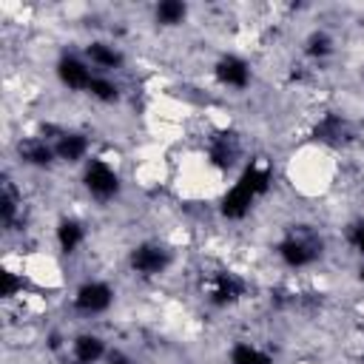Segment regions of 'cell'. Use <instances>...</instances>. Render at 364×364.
I'll use <instances>...</instances> for the list:
<instances>
[{
    "mask_svg": "<svg viewBox=\"0 0 364 364\" xmlns=\"http://www.w3.org/2000/svg\"><path fill=\"white\" fill-rule=\"evenodd\" d=\"M250 282L239 270L230 267H216L210 273H202V296L205 304L213 310H233L250 299Z\"/></svg>",
    "mask_w": 364,
    "mask_h": 364,
    "instance_id": "cell-1",
    "label": "cell"
},
{
    "mask_svg": "<svg viewBox=\"0 0 364 364\" xmlns=\"http://www.w3.org/2000/svg\"><path fill=\"white\" fill-rule=\"evenodd\" d=\"M173 262H176V253L162 239H139L136 245H131L125 250V267H128V273H134L142 282L162 279L165 273H171Z\"/></svg>",
    "mask_w": 364,
    "mask_h": 364,
    "instance_id": "cell-2",
    "label": "cell"
},
{
    "mask_svg": "<svg viewBox=\"0 0 364 364\" xmlns=\"http://www.w3.org/2000/svg\"><path fill=\"white\" fill-rule=\"evenodd\" d=\"M321 256H324V242L318 230L310 228H296L276 242V259L287 270H310L321 262Z\"/></svg>",
    "mask_w": 364,
    "mask_h": 364,
    "instance_id": "cell-3",
    "label": "cell"
},
{
    "mask_svg": "<svg viewBox=\"0 0 364 364\" xmlns=\"http://www.w3.org/2000/svg\"><path fill=\"white\" fill-rule=\"evenodd\" d=\"M80 188L94 205H114L122 193V173L105 156H91L80 168Z\"/></svg>",
    "mask_w": 364,
    "mask_h": 364,
    "instance_id": "cell-4",
    "label": "cell"
},
{
    "mask_svg": "<svg viewBox=\"0 0 364 364\" xmlns=\"http://www.w3.org/2000/svg\"><path fill=\"white\" fill-rule=\"evenodd\" d=\"M114 304H117V287L97 276H88L80 284H74L71 299H68L71 313L80 318H100V316L111 313Z\"/></svg>",
    "mask_w": 364,
    "mask_h": 364,
    "instance_id": "cell-5",
    "label": "cell"
},
{
    "mask_svg": "<svg viewBox=\"0 0 364 364\" xmlns=\"http://www.w3.org/2000/svg\"><path fill=\"white\" fill-rule=\"evenodd\" d=\"M210 77L219 88L233 91V94H245L253 85V65L247 57H242L236 51H225L210 63Z\"/></svg>",
    "mask_w": 364,
    "mask_h": 364,
    "instance_id": "cell-6",
    "label": "cell"
},
{
    "mask_svg": "<svg viewBox=\"0 0 364 364\" xmlns=\"http://www.w3.org/2000/svg\"><path fill=\"white\" fill-rule=\"evenodd\" d=\"M94 77H97V71L91 68V63L82 54L63 51L54 60V80L60 82V88H65L71 94H88Z\"/></svg>",
    "mask_w": 364,
    "mask_h": 364,
    "instance_id": "cell-7",
    "label": "cell"
},
{
    "mask_svg": "<svg viewBox=\"0 0 364 364\" xmlns=\"http://www.w3.org/2000/svg\"><path fill=\"white\" fill-rule=\"evenodd\" d=\"M65 353L71 364H102L108 361V338L97 330H77L71 338H65Z\"/></svg>",
    "mask_w": 364,
    "mask_h": 364,
    "instance_id": "cell-8",
    "label": "cell"
},
{
    "mask_svg": "<svg viewBox=\"0 0 364 364\" xmlns=\"http://www.w3.org/2000/svg\"><path fill=\"white\" fill-rule=\"evenodd\" d=\"M54 156H57V165H65V168H82L94 154H91V136L85 131H74V128H63L54 139Z\"/></svg>",
    "mask_w": 364,
    "mask_h": 364,
    "instance_id": "cell-9",
    "label": "cell"
},
{
    "mask_svg": "<svg viewBox=\"0 0 364 364\" xmlns=\"http://www.w3.org/2000/svg\"><path fill=\"white\" fill-rule=\"evenodd\" d=\"M14 154H17L20 165L28 168V171H54L57 168L54 145L43 134H26V136H20L14 142Z\"/></svg>",
    "mask_w": 364,
    "mask_h": 364,
    "instance_id": "cell-10",
    "label": "cell"
},
{
    "mask_svg": "<svg viewBox=\"0 0 364 364\" xmlns=\"http://www.w3.org/2000/svg\"><path fill=\"white\" fill-rule=\"evenodd\" d=\"M256 202H262L239 176H233V182L222 191V196H219V216L225 219V222H245L250 213H253V208H256Z\"/></svg>",
    "mask_w": 364,
    "mask_h": 364,
    "instance_id": "cell-11",
    "label": "cell"
},
{
    "mask_svg": "<svg viewBox=\"0 0 364 364\" xmlns=\"http://www.w3.org/2000/svg\"><path fill=\"white\" fill-rule=\"evenodd\" d=\"M51 236H54V247H57V253L65 256V259H74V256L85 247V242H88V228H85L82 219L65 213V216H60V219L54 222Z\"/></svg>",
    "mask_w": 364,
    "mask_h": 364,
    "instance_id": "cell-12",
    "label": "cell"
},
{
    "mask_svg": "<svg viewBox=\"0 0 364 364\" xmlns=\"http://www.w3.org/2000/svg\"><path fill=\"white\" fill-rule=\"evenodd\" d=\"M82 57L91 63V68H94L97 74H111V77H114L117 71H122L125 63H128L125 51H122L117 43L100 40V37H94V40H88V43L82 46Z\"/></svg>",
    "mask_w": 364,
    "mask_h": 364,
    "instance_id": "cell-13",
    "label": "cell"
},
{
    "mask_svg": "<svg viewBox=\"0 0 364 364\" xmlns=\"http://www.w3.org/2000/svg\"><path fill=\"white\" fill-rule=\"evenodd\" d=\"M228 361L230 364H276V355H273V350L262 347L259 341L239 338L228 347Z\"/></svg>",
    "mask_w": 364,
    "mask_h": 364,
    "instance_id": "cell-14",
    "label": "cell"
},
{
    "mask_svg": "<svg viewBox=\"0 0 364 364\" xmlns=\"http://www.w3.org/2000/svg\"><path fill=\"white\" fill-rule=\"evenodd\" d=\"M151 17L159 28H182L191 17V6L182 0H159L151 9Z\"/></svg>",
    "mask_w": 364,
    "mask_h": 364,
    "instance_id": "cell-15",
    "label": "cell"
},
{
    "mask_svg": "<svg viewBox=\"0 0 364 364\" xmlns=\"http://www.w3.org/2000/svg\"><path fill=\"white\" fill-rule=\"evenodd\" d=\"M301 54L313 63H324L336 54V37L327 28H310L307 37L301 40Z\"/></svg>",
    "mask_w": 364,
    "mask_h": 364,
    "instance_id": "cell-16",
    "label": "cell"
},
{
    "mask_svg": "<svg viewBox=\"0 0 364 364\" xmlns=\"http://www.w3.org/2000/svg\"><path fill=\"white\" fill-rule=\"evenodd\" d=\"M88 100H94L97 105H117L122 100V85L111 74H97L88 88Z\"/></svg>",
    "mask_w": 364,
    "mask_h": 364,
    "instance_id": "cell-17",
    "label": "cell"
},
{
    "mask_svg": "<svg viewBox=\"0 0 364 364\" xmlns=\"http://www.w3.org/2000/svg\"><path fill=\"white\" fill-rule=\"evenodd\" d=\"M344 242H347V247H350L355 256L364 259V219H355V222L347 225V230H344Z\"/></svg>",
    "mask_w": 364,
    "mask_h": 364,
    "instance_id": "cell-18",
    "label": "cell"
},
{
    "mask_svg": "<svg viewBox=\"0 0 364 364\" xmlns=\"http://www.w3.org/2000/svg\"><path fill=\"white\" fill-rule=\"evenodd\" d=\"M355 279H358V284H364V259H361V264L355 267Z\"/></svg>",
    "mask_w": 364,
    "mask_h": 364,
    "instance_id": "cell-19",
    "label": "cell"
}]
</instances>
